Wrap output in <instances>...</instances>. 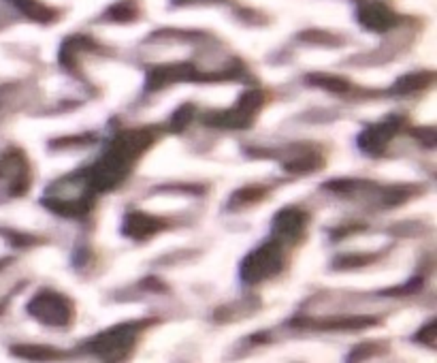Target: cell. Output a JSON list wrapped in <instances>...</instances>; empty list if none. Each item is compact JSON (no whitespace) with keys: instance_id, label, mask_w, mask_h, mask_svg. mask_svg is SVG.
I'll return each mask as SVG.
<instances>
[{"instance_id":"cell-1","label":"cell","mask_w":437,"mask_h":363,"mask_svg":"<svg viewBox=\"0 0 437 363\" xmlns=\"http://www.w3.org/2000/svg\"><path fill=\"white\" fill-rule=\"evenodd\" d=\"M28 310L41 322H48V325H54V327L66 325V322L71 320V316H73V308L66 301V297H62L58 293H52V291L38 293L30 301Z\"/></svg>"},{"instance_id":"cell-2","label":"cell","mask_w":437,"mask_h":363,"mask_svg":"<svg viewBox=\"0 0 437 363\" xmlns=\"http://www.w3.org/2000/svg\"><path fill=\"white\" fill-rule=\"evenodd\" d=\"M262 101V92L258 90H250L245 92L239 103L235 105V109H229V111H222V113H215V115H209L207 122L209 124H215V127H224V129H243L252 122L254 113L260 109Z\"/></svg>"},{"instance_id":"cell-3","label":"cell","mask_w":437,"mask_h":363,"mask_svg":"<svg viewBox=\"0 0 437 363\" xmlns=\"http://www.w3.org/2000/svg\"><path fill=\"white\" fill-rule=\"evenodd\" d=\"M282 267V250L275 241L262 246L260 250H256L254 255H250L243 263V278L250 282H258L267 276H273L278 269Z\"/></svg>"},{"instance_id":"cell-4","label":"cell","mask_w":437,"mask_h":363,"mask_svg":"<svg viewBox=\"0 0 437 363\" xmlns=\"http://www.w3.org/2000/svg\"><path fill=\"white\" fill-rule=\"evenodd\" d=\"M133 340H135V327H128V325L115 327V329H109L107 334H103L94 340V350L105 355V357L120 359L130 350Z\"/></svg>"},{"instance_id":"cell-5","label":"cell","mask_w":437,"mask_h":363,"mask_svg":"<svg viewBox=\"0 0 437 363\" xmlns=\"http://www.w3.org/2000/svg\"><path fill=\"white\" fill-rule=\"evenodd\" d=\"M399 127H401V120L399 118H386V120H382V122L373 124L371 129H367L361 135L359 143H361V148L365 152L380 154L386 148V143L392 139V135L399 131Z\"/></svg>"},{"instance_id":"cell-6","label":"cell","mask_w":437,"mask_h":363,"mask_svg":"<svg viewBox=\"0 0 437 363\" xmlns=\"http://www.w3.org/2000/svg\"><path fill=\"white\" fill-rule=\"evenodd\" d=\"M190 79H201L194 66L190 64H175V66H156L150 71L145 88L148 90H158L166 84L173 82H190Z\"/></svg>"},{"instance_id":"cell-7","label":"cell","mask_w":437,"mask_h":363,"mask_svg":"<svg viewBox=\"0 0 437 363\" xmlns=\"http://www.w3.org/2000/svg\"><path fill=\"white\" fill-rule=\"evenodd\" d=\"M359 20L365 28L375 32H386L399 22V17L382 3H363L359 7Z\"/></svg>"},{"instance_id":"cell-8","label":"cell","mask_w":437,"mask_h":363,"mask_svg":"<svg viewBox=\"0 0 437 363\" xmlns=\"http://www.w3.org/2000/svg\"><path fill=\"white\" fill-rule=\"evenodd\" d=\"M164 225L148 214H141V212H135L126 218V225H124V233L130 235V237H137V239H143L148 235H154L162 229Z\"/></svg>"},{"instance_id":"cell-9","label":"cell","mask_w":437,"mask_h":363,"mask_svg":"<svg viewBox=\"0 0 437 363\" xmlns=\"http://www.w3.org/2000/svg\"><path fill=\"white\" fill-rule=\"evenodd\" d=\"M305 220H308V214L290 208V210L280 212V216L275 218V229H278V233H282L286 237H294L305 229Z\"/></svg>"},{"instance_id":"cell-10","label":"cell","mask_w":437,"mask_h":363,"mask_svg":"<svg viewBox=\"0 0 437 363\" xmlns=\"http://www.w3.org/2000/svg\"><path fill=\"white\" fill-rule=\"evenodd\" d=\"M13 5H15L22 13H26L28 17L38 20V22H50V20H54V15H56V11H52L50 7L36 3V0H13Z\"/></svg>"},{"instance_id":"cell-11","label":"cell","mask_w":437,"mask_h":363,"mask_svg":"<svg viewBox=\"0 0 437 363\" xmlns=\"http://www.w3.org/2000/svg\"><path fill=\"white\" fill-rule=\"evenodd\" d=\"M431 73H412V75H406L401 77L397 86H395V92H414L418 88H422L424 84L431 82Z\"/></svg>"},{"instance_id":"cell-12","label":"cell","mask_w":437,"mask_h":363,"mask_svg":"<svg viewBox=\"0 0 437 363\" xmlns=\"http://www.w3.org/2000/svg\"><path fill=\"white\" fill-rule=\"evenodd\" d=\"M310 82H314V84H318V86H322V88H327V90H335V92H343V90H348V84L343 82V79H339V77H333V75H312L310 77Z\"/></svg>"},{"instance_id":"cell-13","label":"cell","mask_w":437,"mask_h":363,"mask_svg":"<svg viewBox=\"0 0 437 363\" xmlns=\"http://www.w3.org/2000/svg\"><path fill=\"white\" fill-rule=\"evenodd\" d=\"M109 15H111V20H117V22L133 20L137 15V7H135V3H130V0H124V3H117L115 7L109 9Z\"/></svg>"},{"instance_id":"cell-14","label":"cell","mask_w":437,"mask_h":363,"mask_svg":"<svg viewBox=\"0 0 437 363\" xmlns=\"http://www.w3.org/2000/svg\"><path fill=\"white\" fill-rule=\"evenodd\" d=\"M318 165V158L314 156V154H310V156H303V158H296L294 163H288V169H292V171H303V173H308V171H312L314 167Z\"/></svg>"},{"instance_id":"cell-15","label":"cell","mask_w":437,"mask_h":363,"mask_svg":"<svg viewBox=\"0 0 437 363\" xmlns=\"http://www.w3.org/2000/svg\"><path fill=\"white\" fill-rule=\"evenodd\" d=\"M192 115H194V107L192 105H184V107H180L178 109V113L173 115V129H184L190 120H192Z\"/></svg>"},{"instance_id":"cell-16","label":"cell","mask_w":437,"mask_h":363,"mask_svg":"<svg viewBox=\"0 0 437 363\" xmlns=\"http://www.w3.org/2000/svg\"><path fill=\"white\" fill-rule=\"evenodd\" d=\"M433 332H435V322H431V325H429L424 332H420V336H418V338H429V344H433V342H435Z\"/></svg>"}]
</instances>
